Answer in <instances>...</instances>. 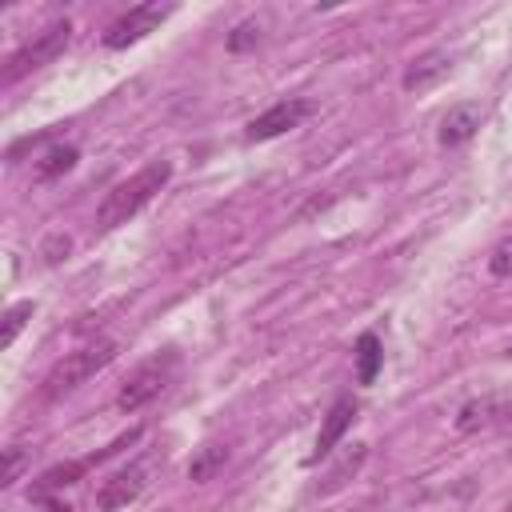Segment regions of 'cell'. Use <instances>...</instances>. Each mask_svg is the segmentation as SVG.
<instances>
[{
  "label": "cell",
  "mask_w": 512,
  "mask_h": 512,
  "mask_svg": "<svg viewBox=\"0 0 512 512\" xmlns=\"http://www.w3.org/2000/svg\"><path fill=\"white\" fill-rule=\"evenodd\" d=\"M164 512H168V508H164Z\"/></svg>",
  "instance_id": "24"
},
{
  "label": "cell",
  "mask_w": 512,
  "mask_h": 512,
  "mask_svg": "<svg viewBox=\"0 0 512 512\" xmlns=\"http://www.w3.org/2000/svg\"><path fill=\"white\" fill-rule=\"evenodd\" d=\"M20 472H24V448L12 444V448H8V464H4V488H12V484L20 480Z\"/></svg>",
  "instance_id": "20"
},
{
  "label": "cell",
  "mask_w": 512,
  "mask_h": 512,
  "mask_svg": "<svg viewBox=\"0 0 512 512\" xmlns=\"http://www.w3.org/2000/svg\"><path fill=\"white\" fill-rule=\"evenodd\" d=\"M28 316H32V300L8 304V312H4V332H0V344H4V348H12V340L20 336V328L28 324Z\"/></svg>",
  "instance_id": "16"
},
{
  "label": "cell",
  "mask_w": 512,
  "mask_h": 512,
  "mask_svg": "<svg viewBox=\"0 0 512 512\" xmlns=\"http://www.w3.org/2000/svg\"><path fill=\"white\" fill-rule=\"evenodd\" d=\"M176 372H180V352H176V348H160L156 356H148V360L124 380V388H120V396H116V408H120V412H140L144 404H152V400L176 380Z\"/></svg>",
  "instance_id": "3"
},
{
  "label": "cell",
  "mask_w": 512,
  "mask_h": 512,
  "mask_svg": "<svg viewBox=\"0 0 512 512\" xmlns=\"http://www.w3.org/2000/svg\"><path fill=\"white\" fill-rule=\"evenodd\" d=\"M312 112V104L308 100H276L272 108H264L260 116H252L248 120V128H244V140H252V144H260V140H276V136H284V132H292V128H300V120Z\"/></svg>",
  "instance_id": "6"
},
{
  "label": "cell",
  "mask_w": 512,
  "mask_h": 512,
  "mask_svg": "<svg viewBox=\"0 0 512 512\" xmlns=\"http://www.w3.org/2000/svg\"><path fill=\"white\" fill-rule=\"evenodd\" d=\"M448 72H452L448 52H424V56H416V60L404 68L400 84H404V92H428V88H436Z\"/></svg>",
  "instance_id": "9"
},
{
  "label": "cell",
  "mask_w": 512,
  "mask_h": 512,
  "mask_svg": "<svg viewBox=\"0 0 512 512\" xmlns=\"http://www.w3.org/2000/svg\"><path fill=\"white\" fill-rule=\"evenodd\" d=\"M356 380L360 384H372L376 380V372H380V364H384V348H380V336L376 332H360V340H356Z\"/></svg>",
  "instance_id": "12"
},
{
  "label": "cell",
  "mask_w": 512,
  "mask_h": 512,
  "mask_svg": "<svg viewBox=\"0 0 512 512\" xmlns=\"http://www.w3.org/2000/svg\"><path fill=\"white\" fill-rule=\"evenodd\" d=\"M68 40H72V24H68V20H52L44 32H36L32 40H24V44L8 56V64H4V88L16 84L20 76H28L32 68H44L48 60H56V56L68 48Z\"/></svg>",
  "instance_id": "4"
},
{
  "label": "cell",
  "mask_w": 512,
  "mask_h": 512,
  "mask_svg": "<svg viewBox=\"0 0 512 512\" xmlns=\"http://www.w3.org/2000/svg\"><path fill=\"white\" fill-rule=\"evenodd\" d=\"M508 512H512V504H508Z\"/></svg>",
  "instance_id": "23"
},
{
  "label": "cell",
  "mask_w": 512,
  "mask_h": 512,
  "mask_svg": "<svg viewBox=\"0 0 512 512\" xmlns=\"http://www.w3.org/2000/svg\"><path fill=\"white\" fill-rule=\"evenodd\" d=\"M224 464H228V448H224V444H204V448L192 456V464H188V480L204 484V480H212Z\"/></svg>",
  "instance_id": "14"
},
{
  "label": "cell",
  "mask_w": 512,
  "mask_h": 512,
  "mask_svg": "<svg viewBox=\"0 0 512 512\" xmlns=\"http://www.w3.org/2000/svg\"><path fill=\"white\" fill-rule=\"evenodd\" d=\"M256 40H260V24H256V20H244V24H236V28H232L228 48H232V52H244V48H252Z\"/></svg>",
  "instance_id": "19"
},
{
  "label": "cell",
  "mask_w": 512,
  "mask_h": 512,
  "mask_svg": "<svg viewBox=\"0 0 512 512\" xmlns=\"http://www.w3.org/2000/svg\"><path fill=\"white\" fill-rule=\"evenodd\" d=\"M172 180V164L168 160H148L144 168H136L128 180H120V184H112L108 192H104V200H100V208H96V228H120V224H128L144 204H152L156 200V192L164 188Z\"/></svg>",
  "instance_id": "1"
},
{
  "label": "cell",
  "mask_w": 512,
  "mask_h": 512,
  "mask_svg": "<svg viewBox=\"0 0 512 512\" xmlns=\"http://www.w3.org/2000/svg\"><path fill=\"white\" fill-rule=\"evenodd\" d=\"M488 272L500 276V280L512 276V236H504V240L492 248V256H488Z\"/></svg>",
  "instance_id": "18"
},
{
  "label": "cell",
  "mask_w": 512,
  "mask_h": 512,
  "mask_svg": "<svg viewBox=\"0 0 512 512\" xmlns=\"http://www.w3.org/2000/svg\"><path fill=\"white\" fill-rule=\"evenodd\" d=\"M492 420H500V404H496V400H472V404H464V408L456 412V428H460V432L484 428V424H492Z\"/></svg>",
  "instance_id": "15"
},
{
  "label": "cell",
  "mask_w": 512,
  "mask_h": 512,
  "mask_svg": "<svg viewBox=\"0 0 512 512\" xmlns=\"http://www.w3.org/2000/svg\"><path fill=\"white\" fill-rule=\"evenodd\" d=\"M68 248H72V240H68V236H52V240L40 248V252H44V264H60V260L68 256Z\"/></svg>",
  "instance_id": "21"
},
{
  "label": "cell",
  "mask_w": 512,
  "mask_h": 512,
  "mask_svg": "<svg viewBox=\"0 0 512 512\" xmlns=\"http://www.w3.org/2000/svg\"><path fill=\"white\" fill-rule=\"evenodd\" d=\"M144 488H148V464H124V468H116L108 480H100V488H96V508H100V512L128 508L132 500H140Z\"/></svg>",
  "instance_id": "7"
},
{
  "label": "cell",
  "mask_w": 512,
  "mask_h": 512,
  "mask_svg": "<svg viewBox=\"0 0 512 512\" xmlns=\"http://www.w3.org/2000/svg\"><path fill=\"white\" fill-rule=\"evenodd\" d=\"M476 128H480V104H456L440 120V132L436 136H440L444 148H456V144H468L476 136Z\"/></svg>",
  "instance_id": "10"
},
{
  "label": "cell",
  "mask_w": 512,
  "mask_h": 512,
  "mask_svg": "<svg viewBox=\"0 0 512 512\" xmlns=\"http://www.w3.org/2000/svg\"><path fill=\"white\" fill-rule=\"evenodd\" d=\"M500 420H512V400H508V404H500Z\"/></svg>",
  "instance_id": "22"
},
{
  "label": "cell",
  "mask_w": 512,
  "mask_h": 512,
  "mask_svg": "<svg viewBox=\"0 0 512 512\" xmlns=\"http://www.w3.org/2000/svg\"><path fill=\"white\" fill-rule=\"evenodd\" d=\"M112 356H116V344H112V340H96V344H84V348L68 352V356L44 376L40 396H44V400H60V396H68L72 388H80L84 380H92L100 368H108Z\"/></svg>",
  "instance_id": "2"
},
{
  "label": "cell",
  "mask_w": 512,
  "mask_h": 512,
  "mask_svg": "<svg viewBox=\"0 0 512 512\" xmlns=\"http://www.w3.org/2000/svg\"><path fill=\"white\" fill-rule=\"evenodd\" d=\"M172 16V4H136V8H128L124 16H116L108 28H104V48H112V52H120V48H128V44H136V40H144L148 32H156L164 20Z\"/></svg>",
  "instance_id": "5"
},
{
  "label": "cell",
  "mask_w": 512,
  "mask_h": 512,
  "mask_svg": "<svg viewBox=\"0 0 512 512\" xmlns=\"http://www.w3.org/2000/svg\"><path fill=\"white\" fill-rule=\"evenodd\" d=\"M364 456H368V444H352V452H348V456L328 472V484H324V488H340L348 476H356V468L364 464Z\"/></svg>",
  "instance_id": "17"
},
{
  "label": "cell",
  "mask_w": 512,
  "mask_h": 512,
  "mask_svg": "<svg viewBox=\"0 0 512 512\" xmlns=\"http://www.w3.org/2000/svg\"><path fill=\"white\" fill-rule=\"evenodd\" d=\"M76 160H80V152L72 148V144H52L40 160H36V180H56V176H64V172H72L76 168Z\"/></svg>",
  "instance_id": "13"
},
{
  "label": "cell",
  "mask_w": 512,
  "mask_h": 512,
  "mask_svg": "<svg viewBox=\"0 0 512 512\" xmlns=\"http://www.w3.org/2000/svg\"><path fill=\"white\" fill-rule=\"evenodd\" d=\"M88 468H92V460H68V464H56V468L40 472L36 484H32V500H44V496H52L60 488H72Z\"/></svg>",
  "instance_id": "11"
},
{
  "label": "cell",
  "mask_w": 512,
  "mask_h": 512,
  "mask_svg": "<svg viewBox=\"0 0 512 512\" xmlns=\"http://www.w3.org/2000/svg\"><path fill=\"white\" fill-rule=\"evenodd\" d=\"M356 412H360V404H356L352 396H340V400L328 408V416H324V424H320V436H316V448H312V456H308L304 464H320V460L340 444V436L352 428Z\"/></svg>",
  "instance_id": "8"
}]
</instances>
